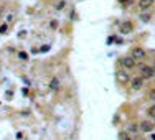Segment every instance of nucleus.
I'll list each match as a JSON object with an SVG mask.
<instances>
[{
	"instance_id": "4468645a",
	"label": "nucleus",
	"mask_w": 155,
	"mask_h": 140,
	"mask_svg": "<svg viewBox=\"0 0 155 140\" xmlns=\"http://www.w3.org/2000/svg\"><path fill=\"white\" fill-rule=\"evenodd\" d=\"M64 7H66V2H64V0H61V2H60V3L56 5V8H58V10H63Z\"/></svg>"
},
{
	"instance_id": "1a4fd4ad",
	"label": "nucleus",
	"mask_w": 155,
	"mask_h": 140,
	"mask_svg": "<svg viewBox=\"0 0 155 140\" xmlns=\"http://www.w3.org/2000/svg\"><path fill=\"white\" fill-rule=\"evenodd\" d=\"M50 89L51 91L60 89V79H58V78H51V81H50Z\"/></svg>"
},
{
	"instance_id": "20e7f679",
	"label": "nucleus",
	"mask_w": 155,
	"mask_h": 140,
	"mask_svg": "<svg viewBox=\"0 0 155 140\" xmlns=\"http://www.w3.org/2000/svg\"><path fill=\"white\" fill-rule=\"evenodd\" d=\"M135 63H137V61H135L132 56H124V58H120V64H122V68H124V69H127V71L134 69Z\"/></svg>"
},
{
	"instance_id": "2eb2a0df",
	"label": "nucleus",
	"mask_w": 155,
	"mask_h": 140,
	"mask_svg": "<svg viewBox=\"0 0 155 140\" xmlns=\"http://www.w3.org/2000/svg\"><path fill=\"white\" fill-rule=\"evenodd\" d=\"M149 99H152V100H155V89H152L149 92Z\"/></svg>"
},
{
	"instance_id": "4be33fe9",
	"label": "nucleus",
	"mask_w": 155,
	"mask_h": 140,
	"mask_svg": "<svg viewBox=\"0 0 155 140\" xmlns=\"http://www.w3.org/2000/svg\"><path fill=\"white\" fill-rule=\"evenodd\" d=\"M152 140H155V134H154V135H152Z\"/></svg>"
},
{
	"instance_id": "9b49d317",
	"label": "nucleus",
	"mask_w": 155,
	"mask_h": 140,
	"mask_svg": "<svg viewBox=\"0 0 155 140\" xmlns=\"http://www.w3.org/2000/svg\"><path fill=\"white\" fill-rule=\"evenodd\" d=\"M140 21H144V23H147V21H150V18H152V17H150V13H140Z\"/></svg>"
},
{
	"instance_id": "5701e85b",
	"label": "nucleus",
	"mask_w": 155,
	"mask_h": 140,
	"mask_svg": "<svg viewBox=\"0 0 155 140\" xmlns=\"http://www.w3.org/2000/svg\"><path fill=\"white\" fill-rule=\"evenodd\" d=\"M124 140H132V139H124Z\"/></svg>"
},
{
	"instance_id": "412c9836",
	"label": "nucleus",
	"mask_w": 155,
	"mask_h": 140,
	"mask_svg": "<svg viewBox=\"0 0 155 140\" xmlns=\"http://www.w3.org/2000/svg\"><path fill=\"white\" fill-rule=\"evenodd\" d=\"M2 13H3V10H2V8H0V18H2Z\"/></svg>"
},
{
	"instance_id": "b1692460",
	"label": "nucleus",
	"mask_w": 155,
	"mask_h": 140,
	"mask_svg": "<svg viewBox=\"0 0 155 140\" xmlns=\"http://www.w3.org/2000/svg\"><path fill=\"white\" fill-rule=\"evenodd\" d=\"M154 66H155V60H154Z\"/></svg>"
},
{
	"instance_id": "f3484780",
	"label": "nucleus",
	"mask_w": 155,
	"mask_h": 140,
	"mask_svg": "<svg viewBox=\"0 0 155 140\" xmlns=\"http://www.w3.org/2000/svg\"><path fill=\"white\" fill-rule=\"evenodd\" d=\"M119 3H122V5H129V3H132V0H119Z\"/></svg>"
},
{
	"instance_id": "6ab92c4d",
	"label": "nucleus",
	"mask_w": 155,
	"mask_h": 140,
	"mask_svg": "<svg viewBox=\"0 0 155 140\" xmlns=\"http://www.w3.org/2000/svg\"><path fill=\"white\" fill-rule=\"evenodd\" d=\"M56 26H58V23H56L55 20H53L51 23H50V28H56Z\"/></svg>"
},
{
	"instance_id": "a211bd4d",
	"label": "nucleus",
	"mask_w": 155,
	"mask_h": 140,
	"mask_svg": "<svg viewBox=\"0 0 155 140\" xmlns=\"http://www.w3.org/2000/svg\"><path fill=\"white\" fill-rule=\"evenodd\" d=\"M48 50H50V46H48V45H45V46H42V50H40V51H42V53H46Z\"/></svg>"
},
{
	"instance_id": "6e6552de",
	"label": "nucleus",
	"mask_w": 155,
	"mask_h": 140,
	"mask_svg": "<svg viewBox=\"0 0 155 140\" xmlns=\"http://www.w3.org/2000/svg\"><path fill=\"white\" fill-rule=\"evenodd\" d=\"M155 0H139V7L142 8V10H149L150 7L154 5Z\"/></svg>"
},
{
	"instance_id": "7ed1b4c3",
	"label": "nucleus",
	"mask_w": 155,
	"mask_h": 140,
	"mask_svg": "<svg viewBox=\"0 0 155 140\" xmlns=\"http://www.w3.org/2000/svg\"><path fill=\"white\" fill-rule=\"evenodd\" d=\"M116 79H117V82H120V84H127L130 81V74L127 73V69H119L116 73Z\"/></svg>"
},
{
	"instance_id": "423d86ee",
	"label": "nucleus",
	"mask_w": 155,
	"mask_h": 140,
	"mask_svg": "<svg viewBox=\"0 0 155 140\" xmlns=\"http://www.w3.org/2000/svg\"><path fill=\"white\" fill-rule=\"evenodd\" d=\"M144 78L142 76H137V78H134V79H130V87L134 91H139V89H142L144 87Z\"/></svg>"
},
{
	"instance_id": "39448f33",
	"label": "nucleus",
	"mask_w": 155,
	"mask_h": 140,
	"mask_svg": "<svg viewBox=\"0 0 155 140\" xmlns=\"http://www.w3.org/2000/svg\"><path fill=\"white\" fill-rule=\"evenodd\" d=\"M132 30H134V25H132L130 21H120L119 31L122 35H129V33H132Z\"/></svg>"
},
{
	"instance_id": "0eeeda50",
	"label": "nucleus",
	"mask_w": 155,
	"mask_h": 140,
	"mask_svg": "<svg viewBox=\"0 0 155 140\" xmlns=\"http://www.w3.org/2000/svg\"><path fill=\"white\" fill-rule=\"evenodd\" d=\"M139 129L144 132V134H147V132H152L154 130V124L152 122H149V120H144V122H140Z\"/></svg>"
},
{
	"instance_id": "aec40b11",
	"label": "nucleus",
	"mask_w": 155,
	"mask_h": 140,
	"mask_svg": "<svg viewBox=\"0 0 155 140\" xmlns=\"http://www.w3.org/2000/svg\"><path fill=\"white\" fill-rule=\"evenodd\" d=\"M119 137H120V139H122V140H124V139H127V135H125V132H122V134H120Z\"/></svg>"
},
{
	"instance_id": "f03ea898",
	"label": "nucleus",
	"mask_w": 155,
	"mask_h": 140,
	"mask_svg": "<svg viewBox=\"0 0 155 140\" xmlns=\"http://www.w3.org/2000/svg\"><path fill=\"white\" fill-rule=\"evenodd\" d=\"M130 56H132L135 61H142V60H145L147 53H145L144 48H140V46H135V48H132V51H130Z\"/></svg>"
},
{
	"instance_id": "9d476101",
	"label": "nucleus",
	"mask_w": 155,
	"mask_h": 140,
	"mask_svg": "<svg viewBox=\"0 0 155 140\" xmlns=\"http://www.w3.org/2000/svg\"><path fill=\"white\" fill-rule=\"evenodd\" d=\"M137 130H139V125L137 124H129L127 125V132H129V134H135Z\"/></svg>"
},
{
	"instance_id": "f257e3e1",
	"label": "nucleus",
	"mask_w": 155,
	"mask_h": 140,
	"mask_svg": "<svg viewBox=\"0 0 155 140\" xmlns=\"http://www.w3.org/2000/svg\"><path fill=\"white\" fill-rule=\"evenodd\" d=\"M140 76L144 79H150L155 76V66H149V64H144L140 66Z\"/></svg>"
},
{
	"instance_id": "f8f14e48",
	"label": "nucleus",
	"mask_w": 155,
	"mask_h": 140,
	"mask_svg": "<svg viewBox=\"0 0 155 140\" xmlns=\"http://www.w3.org/2000/svg\"><path fill=\"white\" fill-rule=\"evenodd\" d=\"M147 114H149V117L155 119V104H154V105H150L149 109H147Z\"/></svg>"
},
{
	"instance_id": "dca6fc26",
	"label": "nucleus",
	"mask_w": 155,
	"mask_h": 140,
	"mask_svg": "<svg viewBox=\"0 0 155 140\" xmlns=\"http://www.w3.org/2000/svg\"><path fill=\"white\" fill-rule=\"evenodd\" d=\"M7 31V25H0V35H3Z\"/></svg>"
},
{
	"instance_id": "ddd939ff",
	"label": "nucleus",
	"mask_w": 155,
	"mask_h": 140,
	"mask_svg": "<svg viewBox=\"0 0 155 140\" xmlns=\"http://www.w3.org/2000/svg\"><path fill=\"white\" fill-rule=\"evenodd\" d=\"M18 58L23 60V61H26V60H28V55H26L25 51H20V53H18Z\"/></svg>"
}]
</instances>
